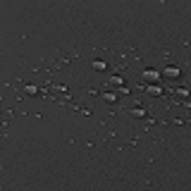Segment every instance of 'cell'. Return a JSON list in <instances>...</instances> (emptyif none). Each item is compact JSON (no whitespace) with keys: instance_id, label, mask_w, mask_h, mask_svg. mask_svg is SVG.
<instances>
[{"instance_id":"obj_1","label":"cell","mask_w":191,"mask_h":191,"mask_svg":"<svg viewBox=\"0 0 191 191\" xmlns=\"http://www.w3.org/2000/svg\"><path fill=\"white\" fill-rule=\"evenodd\" d=\"M143 77H146V79H158V72H153V69H146V72H143Z\"/></svg>"}]
</instances>
